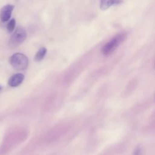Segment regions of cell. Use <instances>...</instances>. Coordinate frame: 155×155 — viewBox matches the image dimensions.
<instances>
[{"label":"cell","instance_id":"cell-8","mask_svg":"<svg viewBox=\"0 0 155 155\" xmlns=\"http://www.w3.org/2000/svg\"><path fill=\"white\" fill-rule=\"evenodd\" d=\"M15 25H16V21L14 18L12 19L7 24V29L9 33H12L15 28Z\"/></svg>","mask_w":155,"mask_h":155},{"label":"cell","instance_id":"cell-7","mask_svg":"<svg viewBox=\"0 0 155 155\" xmlns=\"http://www.w3.org/2000/svg\"><path fill=\"white\" fill-rule=\"evenodd\" d=\"M46 53H47V49L45 47L41 48L35 55V61H41L44 58L45 55L46 54Z\"/></svg>","mask_w":155,"mask_h":155},{"label":"cell","instance_id":"cell-3","mask_svg":"<svg viewBox=\"0 0 155 155\" xmlns=\"http://www.w3.org/2000/svg\"><path fill=\"white\" fill-rule=\"evenodd\" d=\"M27 38V33L25 30L21 27H18L12 35L10 41V47L13 48L21 44Z\"/></svg>","mask_w":155,"mask_h":155},{"label":"cell","instance_id":"cell-4","mask_svg":"<svg viewBox=\"0 0 155 155\" xmlns=\"http://www.w3.org/2000/svg\"><path fill=\"white\" fill-rule=\"evenodd\" d=\"M14 7L15 6L13 5L7 4L1 8L0 19L2 22H7L10 19Z\"/></svg>","mask_w":155,"mask_h":155},{"label":"cell","instance_id":"cell-5","mask_svg":"<svg viewBox=\"0 0 155 155\" xmlns=\"http://www.w3.org/2000/svg\"><path fill=\"white\" fill-rule=\"evenodd\" d=\"M24 76L22 73H16L10 78L8 81V84L12 87L19 86L24 81Z\"/></svg>","mask_w":155,"mask_h":155},{"label":"cell","instance_id":"cell-1","mask_svg":"<svg viewBox=\"0 0 155 155\" xmlns=\"http://www.w3.org/2000/svg\"><path fill=\"white\" fill-rule=\"evenodd\" d=\"M127 38L126 33H120L106 43L102 48V53L104 55H109L112 53Z\"/></svg>","mask_w":155,"mask_h":155},{"label":"cell","instance_id":"cell-6","mask_svg":"<svg viewBox=\"0 0 155 155\" xmlns=\"http://www.w3.org/2000/svg\"><path fill=\"white\" fill-rule=\"evenodd\" d=\"M121 2L122 0H101L100 8L102 10H105L113 5L118 4Z\"/></svg>","mask_w":155,"mask_h":155},{"label":"cell","instance_id":"cell-2","mask_svg":"<svg viewBox=\"0 0 155 155\" xmlns=\"http://www.w3.org/2000/svg\"><path fill=\"white\" fill-rule=\"evenodd\" d=\"M11 65L16 70H24L28 65V59L23 53H16L10 58Z\"/></svg>","mask_w":155,"mask_h":155},{"label":"cell","instance_id":"cell-9","mask_svg":"<svg viewBox=\"0 0 155 155\" xmlns=\"http://www.w3.org/2000/svg\"><path fill=\"white\" fill-rule=\"evenodd\" d=\"M1 89H2V87L0 85V91L1 90Z\"/></svg>","mask_w":155,"mask_h":155}]
</instances>
